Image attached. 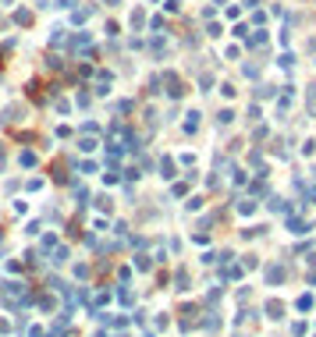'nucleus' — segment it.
<instances>
[{
  "instance_id": "obj_1",
  "label": "nucleus",
  "mask_w": 316,
  "mask_h": 337,
  "mask_svg": "<svg viewBox=\"0 0 316 337\" xmlns=\"http://www.w3.org/2000/svg\"><path fill=\"white\" fill-rule=\"evenodd\" d=\"M0 163H4V149H0Z\"/></svg>"
}]
</instances>
